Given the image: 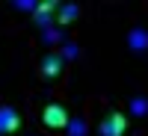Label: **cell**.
<instances>
[{"label": "cell", "mask_w": 148, "mask_h": 136, "mask_svg": "<svg viewBox=\"0 0 148 136\" xmlns=\"http://www.w3.org/2000/svg\"><path fill=\"white\" fill-rule=\"evenodd\" d=\"M42 121H45L47 127H53V130L68 127V113H65V107H62V104H47V107H45V113H42Z\"/></svg>", "instance_id": "1"}, {"label": "cell", "mask_w": 148, "mask_h": 136, "mask_svg": "<svg viewBox=\"0 0 148 136\" xmlns=\"http://www.w3.org/2000/svg\"><path fill=\"white\" fill-rule=\"evenodd\" d=\"M125 130H127V118L121 115V113H110L104 118V124H101V133L104 136H121Z\"/></svg>", "instance_id": "2"}, {"label": "cell", "mask_w": 148, "mask_h": 136, "mask_svg": "<svg viewBox=\"0 0 148 136\" xmlns=\"http://www.w3.org/2000/svg\"><path fill=\"white\" fill-rule=\"evenodd\" d=\"M21 127V118L12 107H0V133H15Z\"/></svg>", "instance_id": "3"}, {"label": "cell", "mask_w": 148, "mask_h": 136, "mask_svg": "<svg viewBox=\"0 0 148 136\" xmlns=\"http://www.w3.org/2000/svg\"><path fill=\"white\" fill-rule=\"evenodd\" d=\"M53 9H59V3H53V0H47V3H39V6H36V15H33V21L39 24V27H45V30H47V21H51Z\"/></svg>", "instance_id": "4"}, {"label": "cell", "mask_w": 148, "mask_h": 136, "mask_svg": "<svg viewBox=\"0 0 148 136\" xmlns=\"http://www.w3.org/2000/svg\"><path fill=\"white\" fill-rule=\"evenodd\" d=\"M62 59L65 56H59V53H47L42 59V74H45V77H56V74L62 71Z\"/></svg>", "instance_id": "5"}, {"label": "cell", "mask_w": 148, "mask_h": 136, "mask_svg": "<svg viewBox=\"0 0 148 136\" xmlns=\"http://www.w3.org/2000/svg\"><path fill=\"white\" fill-rule=\"evenodd\" d=\"M127 44H130V51H145L148 47V30H142V27H136V30H130V36H127Z\"/></svg>", "instance_id": "6"}, {"label": "cell", "mask_w": 148, "mask_h": 136, "mask_svg": "<svg viewBox=\"0 0 148 136\" xmlns=\"http://www.w3.org/2000/svg\"><path fill=\"white\" fill-rule=\"evenodd\" d=\"M59 9H62V12H59V21H62V24H68V21H74V18L80 15V9L74 6V3H68V6H59Z\"/></svg>", "instance_id": "7"}, {"label": "cell", "mask_w": 148, "mask_h": 136, "mask_svg": "<svg viewBox=\"0 0 148 136\" xmlns=\"http://www.w3.org/2000/svg\"><path fill=\"white\" fill-rule=\"evenodd\" d=\"M130 109H133L136 115H145V113H148V101H145V98H133V101H130Z\"/></svg>", "instance_id": "8"}, {"label": "cell", "mask_w": 148, "mask_h": 136, "mask_svg": "<svg viewBox=\"0 0 148 136\" xmlns=\"http://www.w3.org/2000/svg\"><path fill=\"white\" fill-rule=\"evenodd\" d=\"M68 136H86V124H83V118H74L71 124H68Z\"/></svg>", "instance_id": "9"}, {"label": "cell", "mask_w": 148, "mask_h": 136, "mask_svg": "<svg viewBox=\"0 0 148 136\" xmlns=\"http://www.w3.org/2000/svg\"><path fill=\"white\" fill-rule=\"evenodd\" d=\"M42 39H45V42H51V44H56V42H62V36H59V30H45Z\"/></svg>", "instance_id": "10"}, {"label": "cell", "mask_w": 148, "mask_h": 136, "mask_svg": "<svg viewBox=\"0 0 148 136\" xmlns=\"http://www.w3.org/2000/svg\"><path fill=\"white\" fill-rule=\"evenodd\" d=\"M15 6H18V9H36V6H39V3H33V0H18Z\"/></svg>", "instance_id": "11"}, {"label": "cell", "mask_w": 148, "mask_h": 136, "mask_svg": "<svg viewBox=\"0 0 148 136\" xmlns=\"http://www.w3.org/2000/svg\"><path fill=\"white\" fill-rule=\"evenodd\" d=\"M65 56H77V47H74V44H65Z\"/></svg>", "instance_id": "12"}]
</instances>
